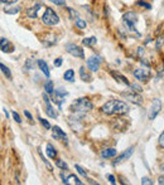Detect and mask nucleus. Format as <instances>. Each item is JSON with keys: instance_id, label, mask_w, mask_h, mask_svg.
Here are the masks:
<instances>
[{"instance_id": "nucleus-1", "label": "nucleus", "mask_w": 164, "mask_h": 185, "mask_svg": "<svg viewBox=\"0 0 164 185\" xmlns=\"http://www.w3.org/2000/svg\"><path fill=\"white\" fill-rule=\"evenodd\" d=\"M101 111L106 115H124L129 111V106L124 101L120 100H110L103 103Z\"/></svg>"}, {"instance_id": "nucleus-2", "label": "nucleus", "mask_w": 164, "mask_h": 185, "mask_svg": "<svg viewBox=\"0 0 164 185\" xmlns=\"http://www.w3.org/2000/svg\"><path fill=\"white\" fill-rule=\"evenodd\" d=\"M92 108H93V103L87 97H81V98L75 100L72 102L71 107H69V110L72 112L78 113V115H84V113L91 111Z\"/></svg>"}, {"instance_id": "nucleus-3", "label": "nucleus", "mask_w": 164, "mask_h": 185, "mask_svg": "<svg viewBox=\"0 0 164 185\" xmlns=\"http://www.w3.org/2000/svg\"><path fill=\"white\" fill-rule=\"evenodd\" d=\"M42 21L44 23L45 25L53 27V25H57L58 23H60V17L56 14V11H53V9L47 8L43 17H42Z\"/></svg>"}, {"instance_id": "nucleus-4", "label": "nucleus", "mask_w": 164, "mask_h": 185, "mask_svg": "<svg viewBox=\"0 0 164 185\" xmlns=\"http://www.w3.org/2000/svg\"><path fill=\"white\" fill-rule=\"evenodd\" d=\"M123 21L126 27L127 30L130 32H135L136 33V29H135V25L138 23V14L134 13V11H127L123 15Z\"/></svg>"}, {"instance_id": "nucleus-5", "label": "nucleus", "mask_w": 164, "mask_h": 185, "mask_svg": "<svg viewBox=\"0 0 164 185\" xmlns=\"http://www.w3.org/2000/svg\"><path fill=\"white\" fill-rule=\"evenodd\" d=\"M66 51L67 53H69L73 57H77V58H85V52L81 47H78L77 44L73 43H67L66 44Z\"/></svg>"}, {"instance_id": "nucleus-6", "label": "nucleus", "mask_w": 164, "mask_h": 185, "mask_svg": "<svg viewBox=\"0 0 164 185\" xmlns=\"http://www.w3.org/2000/svg\"><path fill=\"white\" fill-rule=\"evenodd\" d=\"M160 110H162V101L159 98H155L151 102V106L149 108V113H148L149 120H154L158 116V113L160 112Z\"/></svg>"}, {"instance_id": "nucleus-7", "label": "nucleus", "mask_w": 164, "mask_h": 185, "mask_svg": "<svg viewBox=\"0 0 164 185\" xmlns=\"http://www.w3.org/2000/svg\"><path fill=\"white\" fill-rule=\"evenodd\" d=\"M133 153H134V146H130L129 149H126L121 155H119L118 157H116V160L112 163V165H114V166H116V165H119V164L124 163V161H126L129 157H130V156L133 155Z\"/></svg>"}, {"instance_id": "nucleus-8", "label": "nucleus", "mask_w": 164, "mask_h": 185, "mask_svg": "<svg viewBox=\"0 0 164 185\" xmlns=\"http://www.w3.org/2000/svg\"><path fill=\"white\" fill-rule=\"evenodd\" d=\"M100 63H101V58L99 55H92L87 59V67L90 71L92 72H97L100 68Z\"/></svg>"}, {"instance_id": "nucleus-9", "label": "nucleus", "mask_w": 164, "mask_h": 185, "mask_svg": "<svg viewBox=\"0 0 164 185\" xmlns=\"http://www.w3.org/2000/svg\"><path fill=\"white\" fill-rule=\"evenodd\" d=\"M134 77L139 81H142V82H145L150 78V71L148 68H139V69H135L134 71Z\"/></svg>"}, {"instance_id": "nucleus-10", "label": "nucleus", "mask_w": 164, "mask_h": 185, "mask_svg": "<svg viewBox=\"0 0 164 185\" xmlns=\"http://www.w3.org/2000/svg\"><path fill=\"white\" fill-rule=\"evenodd\" d=\"M61 178H62V181L64 184H77V185H82V181L76 176V175H67L66 174V170L63 172H61Z\"/></svg>"}, {"instance_id": "nucleus-11", "label": "nucleus", "mask_w": 164, "mask_h": 185, "mask_svg": "<svg viewBox=\"0 0 164 185\" xmlns=\"http://www.w3.org/2000/svg\"><path fill=\"white\" fill-rule=\"evenodd\" d=\"M43 100H44V103H45V113L48 115L49 117L56 119V117H57V112L54 111L53 106L51 105L49 98H48V96H47V92H45V93H43Z\"/></svg>"}, {"instance_id": "nucleus-12", "label": "nucleus", "mask_w": 164, "mask_h": 185, "mask_svg": "<svg viewBox=\"0 0 164 185\" xmlns=\"http://www.w3.org/2000/svg\"><path fill=\"white\" fill-rule=\"evenodd\" d=\"M123 97L129 100L130 102L135 103V105H140L142 103V97H140L139 93H136V92L131 91V92H126V93H123Z\"/></svg>"}, {"instance_id": "nucleus-13", "label": "nucleus", "mask_w": 164, "mask_h": 185, "mask_svg": "<svg viewBox=\"0 0 164 185\" xmlns=\"http://www.w3.org/2000/svg\"><path fill=\"white\" fill-rule=\"evenodd\" d=\"M0 51L4 53H11V52H14V45L10 43L9 39L2 38L0 39Z\"/></svg>"}, {"instance_id": "nucleus-14", "label": "nucleus", "mask_w": 164, "mask_h": 185, "mask_svg": "<svg viewBox=\"0 0 164 185\" xmlns=\"http://www.w3.org/2000/svg\"><path fill=\"white\" fill-rule=\"evenodd\" d=\"M52 136L54 140H64L67 142V135L60 129L58 126H53V132H52Z\"/></svg>"}, {"instance_id": "nucleus-15", "label": "nucleus", "mask_w": 164, "mask_h": 185, "mask_svg": "<svg viewBox=\"0 0 164 185\" xmlns=\"http://www.w3.org/2000/svg\"><path fill=\"white\" fill-rule=\"evenodd\" d=\"M42 8H43L42 4H36L34 6L28 8V9H27V15H28L29 18H32V19H36V18L38 17V11H39Z\"/></svg>"}, {"instance_id": "nucleus-16", "label": "nucleus", "mask_w": 164, "mask_h": 185, "mask_svg": "<svg viewBox=\"0 0 164 185\" xmlns=\"http://www.w3.org/2000/svg\"><path fill=\"white\" fill-rule=\"evenodd\" d=\"M38 67H39V69L43 72V74H44L47 78L51 76V73H49V68H48V66H47V63H45L43 59H39V61H38Z\"/></svg>"}, {"instance_id": "nucleus-17", "label": "nucleus", "mask_w": 164, "mask_h": 185, "mask_svg": "<svg viewBox=\"0 0 164 185\" xmlns=\"http://www.w3.org/2000/svg\"><path fill=\"white\" fill-rule=\"evenodd\" d=\"M101 156L103 159H109V157H114L116 156V149H105L101 151Z\"/></svg>"}, {"instance_id": "nucleus-18", "label": "nucleus", "mask_w": 164, "mask_h": 185, "mask_svg": "<svg viewBox=\"0 0 164 185\" xmlns=\"http://www.w3.org/2000/svg\"><path fill=\"white\" fill-rule=\"evenodd\" d=\"M80 77H81L82 81H85V82H91V76L87 73L85 67H81L80 68Z\"/></svg>"}, {"instance_id": "nucleus-19", "label": "nucleus", "mask_w": 164, "mask_h": 185, "mask_svg": "<svg viewBox=\"0 0 164 185\" xmlns=\"http://www.w3.org/2000/svg\"><path fill=\"white\" fill-rule=\"evenodd\" d=\"M47 155H48V157H51V159L57 157V151L53 147V145H51V144H47Z\"/></svg>"}, {"instance_id": "nucleus-20", "label": "nucleus", "mask_w": 164, "mask_h": 185, "mask_svg": "<svg viewBox=\"0 0 164 185\" xmlns=\"http://www.w3.org/2000/svg\"><path fill=\"white\" fill-rule=\"evenodd\" d=\"M96 38L95 37H90V38H85L82 39V44L86 45V47H93V45L96 44Z\"/></svg>"}, {"instance_id": "nucleus-21", "label": "nucleus", "mask_w": 164, "mask_h": 185, "mask_svg": "<svg viewBox=\"0 0 164 185\" xmlns=\"http://www.w3.org/2000/svg\"><path fill=\"white\" fill-rule=\"evenodd\" d=\"M64 79L68 81V82H73L75 81V72H73V69H67V71L64 72L63 74Z\"/></svg>"}, {"instance_id": "nucleus-22", "label": "nucleus", "mask_w": 164, "mask_h": 185, "mask_svg": "<svg viewBox=\"0 0 164 185\" xmlns=\"http://www.w3.org/2000/svg\"><path fill=\"white\" fill-rule=\"evenodd\" d=\"M20 6H13V8H5L4 9V13L5 14H9V15H14V14H17V13H19L20 11Z\"/></svg>"}, {"instance_id": "nucleus-23", "label": "nucleus", "mask_w": 164, "mask_h": 185, "mask_svg": "<svg viewBox=\"0 0 164 185\" xmlns=\"http://www.w3.org/2000/svg\"><path fill=\"white\" fill-rule=\"evenodd\" d=\"M111 74L115 77V78H118V81L119 82H121V83H124V85H126V86H129L130 83H129V81L126 79V77H124V76H121V74H119L118 72H111Z\"/></svg>"}, {"instance_id": "nucleus-24", "label": "nucleus", "mask_w": 164, "mask_h": 185, "mask_svg": "<svg viewBox=\"0 0 164 185\" xmlns=\"http://www.w3.org/2000/svg\"><path fill=\"white\" fill-rule=\"evenodd\" d=\"M44 89L47 93H49V95H53V92H54V88H53V82L52 81H47V82L44 83Z\"/></svg>"}, {"instance_id": "nucleus-25", "label": "nucleus", "mask_w": 164, "mask_h": 185, "mask_svg": "<svg viewBox=\"0 0 164 185\" xmlns=\"http://www.w3.org/2000/svg\"><path fill=\"white\" fill-rule=\"evenodd\" d=\"M0 69H2V72L4 73V76L6 77V78H11V72H10V69L5 66V64H3V63H0Z\"/></svg>"}, {"instance_id": "nucleus-26", "label": "nucleus", "mask_w": 164, "mask_h": 185, "mask_svg": "<svg viewBox=\"0 0 164 185\" xmlns=\"http://www.w3.org/2000/svg\"><path fill=\"white\" fill-rule=\"evenodd\" d=\"M75 23H76V27H77L78 29H85V28H86V25H87V24H86V21H85L84 19H81V18H77Z\"/></svg>"}, {"instance_id": "nucleus-27", "label": "nucleus", "mask_w": 164, "mask_h": 185, "mask_svg": "<svg viewBox=\"0 0 164 185\" xmlns=\"http://www.w3.org/2000/svg\"><path fill=\"white\" fill-rule=\"evenodd\" d=\"M33 67H34L33 61L32 59H27L24 67H23V69H24V72H28V71H30V69H33Z\"/></svg>"}, {"instance_id": "nucleus-28", "label": "nucleus", "mask_w": 164, "mask_h": 185, "mask_svg": "<svg viewBox=\"0 0 164 185\" xmlns=\"http://www.w3.org/2000/svg\"><path fill=\"white\" fill-rule=\"evenodd\" d=\"M163 45H164V38H163V37H159V38L157 39V42H155V48H157V51H160V49L163 48Z\"/></svg>"}, {"instance_id": "nucleus-29", "label": "nucleus", "mask_w": 164, "mask_h": 185, "mask_svg": "<svg viewBox=\"0 0 164 185\" xmlns=\"http://www.w3.org/2000/svg\"><path fill=\"white\" fill-rule=\"evenodd\" d=\"M56 164H57V166H58V168L62 169V170H63V169H64V170H67V169H68V165L64 163L63 160H57V161H56Z\"/></svg>"}, {"instance_id": "nucleus-30", "label": "nucleus", "mask_w": 164, "mask_h": 185, "mask_svg": "<svg viewBox=\"0 0 164 185\" xmlns=\"http://www.w3.org/2000/svg\"><path fill=\"white\" fill-rule=\"evenodd\" d=\"M38 120H39V122L42 123V126L44 127L45 130H51V125H49V122H48V121L44 120V119H42V117H39Z\"/></svg>"}, {"instance_id": "nucleus-31", "label": "nucleus", "mask_w": 164, "mask_h": 185, "mask_svg": "<svg viewBox=\"0 0 164 185\" xmlns=\"http://www.w3.org/2000/svg\"><path fill=\"white\" fill-rule=\"evenodd\" d=\"M130 87H131V91L136 92V93H140V92L143 91V88L140 87L139 85H136V83H133V85H130Z\"/></svg>"}, {"instance_id": "nucleus-32", "label": "nucleus", "mask_w": 164, "mask_h": 185, "mask_svg": "<svg viewBox=\"0 0 164 185\" xmlns=\"http://www.w3.org/2000/svg\"><path fill=\"white\" fill-rule=\"evenodd\" d=\"M75 169L78 171V174H81L82 176H85V178H87V174H86V171L84 170V169H82L80 165H75Z\"/></svg>"}, {"instance_id": "nucleus-33", "label": "nucleus", "mask_w": 164, "mask_h": 185, "mask_svg": "<svg viewBox=\"0 0 164 185\" xmlns=\"http://www.w3.org/2000/svg\"><path fill=\"white\" fill-rule=\"evenodd\" d=\"M11 115H13V119L18 122V123H20L21 122V120H20V116H19V113L18 112H15V111H13V112H11Z\"/></svg>"}, {"instance_id": "nucleus-34", "label": "nucleus", "mask_w": 164, "mask_h": 185, "mask_svg": "<svg viewBox=\"0 0 164 185\" xmlns=\"http://www.w3.org/2000/svg\"><path fill=\"white\" fill-rule=\"evenodd\" d=\"M136 4L140 5V6H144V8H146V9H151V5H150V4L145 3V2H142V0H140V2H138Z\"/></svg>"}, {"instance_id": "nucleus-35", "label": "nucleus", "mask_w": 164, "mask_h": 185, "mask_svg": "<svg viewBox=\"0 0 164 185\" xmlns=\"http://www.w3.org/2000/svg\"><path fill=\"white\" fill-rule=\"evenodd\" d=\"M49 2H52L53 4H56V5H66V2L64 0H49Z\"/></svg>"}, {"instance_id": "nucleus-36", "label": "nucleus", "mask_w": 164, "mask_h": 185, "mask_svg": "<svg viewBox=\"0 0 164 185\" xmlns=\"http://www.w3.org/2000/svg\"><path fill=\"white\" fill-rule=\"evenodd\" d=\"M142 184H143V185H144V184H146V185H153L154 183L151 181L149 178H143V179H142Z\"/></svg>"}, {"instance_id": "nucleus-37", "label": "nucleus", "mask_w": 164, "mask_h": 185, "mask_svg": "<svg viewBox=\"0 0 164 185\" xmlns=\"http://www.w3.org/2000/svg\"><path fill=\"white\" fill-rule=\"evenodd\" d=\"M69 10V14H71V18L73 19V17H75V19H77L78 18V13L76 10H73V9H68Z\"/></svg>"}, {"instance_id": "nucleus-38", "label": "nucleus", "mask_w": 164, "mask_h": 185, "mask_svg": "<svg viewBox=\"0 0 164 185\" xmlns=\"http://www.w3.org/2000/svg\"><path fill=\"white\" fill-rule=\"evenodd\" d=\"M159 145H160L162 147H164V131H163L162 135L159 136Z\"/></svg>"}, {"instance_id": "nucleus-39", "label": "nucleus", "mask_w": 164, "mask_h": 185, "mask_svg": "<svg viewBox=\"0 0 164 185\" xmlns=\"http://www.w3.org/2000/svg\"><path fill=\"white\" fill-rule=\"evenodd\" d=\"M17 2L18 0H0V3H3V4H14Z\"/></svg>"}, {"instance_id": "nucleus-40", "label": "nucleus", "mask_w": 164, "mask_h": 185, "mask_svg": "<svg viewBox=\"0 0 164 185\" xmlns=\"http://www.w3.org/2000/svg\"><path fill=\"white\" fill-rule=\"evenodd\" d=\"M107 179L111 184H116V180H115V176L114 175H107Z\"/></svg>"}, {"instance_id": "nucleus-41", "label": "nucleus", "mask_w": 164, "mask_h": 185, "mask_svg": "<svg viewBox=\"0 0 164 185\" xmlns=\"http://www.w3.org/2000/svg\"><path fill=\"white\" fill-rule=\"evenodd\" d=\"M62 64V58H57L56 61H54V66L56 67H60Z\"/></svg>"}, {"instance_id": "nucleus-42", "label": "nucleus", "mask_w": 164, "mask_h": 185, "mask_svg": "<svg viewBox=\"0 0 164 185\" xmlns=\"http://www.w3.org/2000/svg\"><path fill=\"white\" fill-rule=\"evenodd\" d=\"M158 184L159 185H164V175H160L158 178Z\"/></svg>"}, {"instance_id": "nucleus-43", "label": "nucleus", "mask_w": 164, "mask_h": 185, "mask_svg": "<svg viewBox=\"0 0 164 185\" xmlns=\"http://www.w3.org/2000/svg\"><path fill=\"white\" fill-rule=\"evenodd\" d=\"M24 115H25V116L29 119V120H33V117H32V115L28 112V111H24Z\"/></svg>"}, {"instance_id": "nucleus-44", "label": "nucleus", "mask_w": 164, "mask_h": 185, "mask_svg": "<svg viewBox=\"0 0 164 185\" xmlns=\"http://www.w3.org/2000/svg\"><path fill=\"white\" fill-rule=\"evenodd\" d=\"M163 170H164V166H163Z\"/></svg>"}]
</instances>
